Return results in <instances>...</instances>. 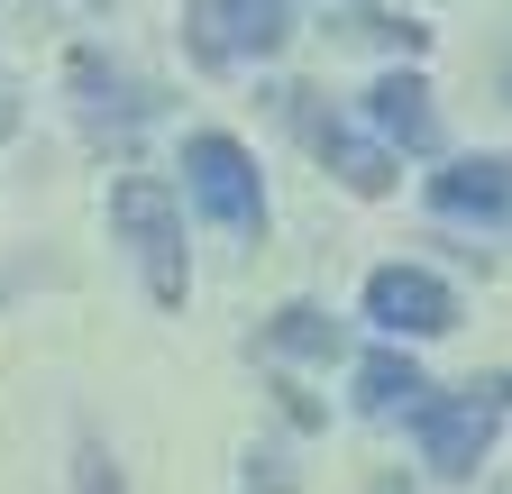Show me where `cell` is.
<instances>
[{
	"label": "cell",
	"instance_id": "1",
	"mask_svg": "<svg viewBox=\"0 0 512 494\" xmlns=\"http://www.w3.org/2000/svg\"><path fill=\"white\" fill-rule=\"evenodd\" d=\"M503 412H512V385H503V376H485V385H458V394L421 403V412H412V430H421V458H430L439 476H476V458L494 449Z\"/></svg>",
	"mask_w": 512,
	"mask_h": 494
},
{
	"label": "cell",
	"instance_id": "2",
	"mask_svg": "<svg viewBox=\"0 0 512 494\" xmlns=\"http://www.w3.org/2000/svg\"><path fill=\"white\" fill-rule=\"evenodd\" d=\"M183 193L202 202L220 229H238V238H256V229H266V193H256V165H247V147H238V138H220V129L183 138Z\"/></svg>",
	"mask_w": 512,
	"mask_h": 494
},
{
	"label": "cell",
	"instance_id": "3",
	"mask_svg": "<svg viewBox=\"0 0 512 494\" xmlns=\"http://www.w3.org/2000/svg\"><path fill=\"white\" fill-rule=\"evenodd\" d=\"M110 220L138 238V266H147V293L156 302H183V220H174V193L156 174H128V183H110Z\"/></svg>",
	"mask_w": 512,
	"mask_h": 494
},
{
	"label": "cell",
	"instance_id": "4",
	"mask_svg": "<svg viewBox=\"0 0 512 494\" xmlns=\"http://www.w3.org/2000/svg\"><path fill=\"white\" fill-rule=\"evenodd\" d=\"M183 46L202 55V65H256V55L284 46V0H192Z\"/></svg>",
	"mask_w": 512,
	"mask_h": 494
},
{
	"label": "cell",
	"instance_id": "5",
	"mask_svg": "<svg viewBox=\"0 0 512 494\" xmlns=\"http://www.w3.org/2000/svg\"><path fill=\"white\" fill-rule=\"evenodd\" d=\"M366 321L384 339H439V330H458V293L421 266H375L366 275Z\"/></svg>",
	"mask_w": 512,
	"mask_h": 494
},
{
	"label": "cell",
	"instance_id": "6",
	"mask_svg": "<svg viewBox=\"0 0 512 494\" xmlns=\"http://www.w3.org/2000/svg\"><path fill=\"white\" fill-rule=\"evenodd\" d=\"M430 211H448V220H512V165L503 156H467V165L430 174Z\"/></svg>",
	"mask_w": 512,
	"mask_h": 494
},
{
	"label": "cell",
	"instance_id": "7",
	"mask_svg": "<svg viewBox=\"0 0 512 494\" xmlns=\"http://www.w3.org/2000/svg\"><path fill=\"white\" fill-rule=\"evenodd\" d=\"M366 119H375L384 138H403L412 156H430V147H439V110H430L421 74H384V83L366 92Z\"/></svg>",
	"mask_w": 512,
	"mask_h": 494
},
{
	"label": "cell",
	"instance_id": "8",
	"mask_svg": "<svg viewBox=\"0 0 512 494\" xmlns=\"http://www.w3.org/2000/svg\"><path fill=\"white\" fill-rule=\"evenodd\" d=\"M421 366L412 357H394V348H375L366 366H357V412H421Z\"/></svg>",
	"mask_w": 512,
	"mask_h": 494
},
{
	"label": "cell",
	"instance_id": "9",
	"mask_svg": "<svg viewBox=\"0 0 512 494\" xmlns=\"http://www.w3.org/2000/svg\"><path fill=\"white\" fill-rule=\"evenodd\" d=\"M320 156H330V174L348 183V193H384V183H394V156H384V147H366L357 129H339V119H330V129H320Z\"/></svg>",
	"mask_w": 512,
	"mask_h": 494
},
{
	"label": "cell",
	"instance_id": "10",
	"mask_svg": "<svg viewBox=\"0 0 512 494\" xmlns=\"http://www.w3.org/2000/svg\"><path fill=\"white\" fill-rule=\"evenodd\" d=\"M266 348H284V357H330V348H339V321L311 312V302H293V312L266 321Z\"/></svg>",
	"mask_w": 512,
	"mask_h": 494
},
{
	"label": "cell",
	"instance_id": "11",
	"mask_svg": "<svg viewBox=\"0 0 512 494\" xmlns=\"http://www.w3.org/2000/svg\"><path fill=\"white\" fill-rule=\"evenodd\" d=\"M339 37H357V46H394V55H421V46H430V28L384 19V10H348V19H339Z\"/></svg>",
	"mask_w": 512,
	"mask_h": 494
},
{
	"label": "cell",
	"instance_id": "12",
	"mask_svg": "<svg viewBox=\"0 0 512 494\" xmlns=\"http://www.w3.org/2000/svg\"><path fill=\"white\" fill-rule=\"evenodd\" d=\"M83 494H119V467H110V449H83Z\"/></svg>",
	"mask_w": 512,
	"mask_h": 494
},
{
	"label": "cell",
	"instance_id": "13",
	"mask_svg": "<svg viewBox=\"0 0 512 494\" xmlns=\"http://www.w3.org/2000/svg\"><path fill=\"white\" fill-rule=\"evenodd\" d=\"M0 119H10V110H0Z\"/></svg>",
	"mask_w": 512,
	"mask_h": 494
}]
</instances>
